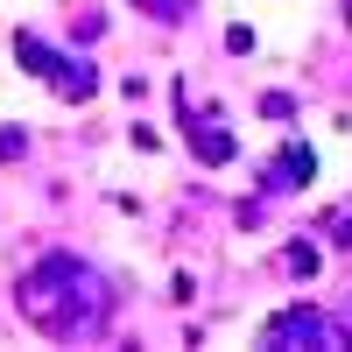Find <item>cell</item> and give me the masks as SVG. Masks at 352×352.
I'll use <instances>...</instances> for the list:
<instances>
[{
	"instance_id": "6da1fadb",
	"label": "cell",
	"mask_w": 352,
	"mask_h": 352,
	"mask_svg": "<svg viewBox=\"0 0 352 352\" xmlns=\"http://www.w3.org/2000/svg\"><path fill=\"white\" fill-rule=\"evenodd\" d=\"M14 303H21V317L43 338H92L106 324V310H113V289H106V275L92 268V261L43 254L36 268L14 282Z\"/></svg>"
},
{
	"instance_id": "7a4b0ae2",
	"label": "cell",
	"mask_w": 352,
	"mask_h": 352,
	"mask_svg": "<svg viewBox=\"0 0 352 352\" xmlns=\"http://www.w3.org/2000/svg\"><path fill=\"white\" fill-rule=\"evenodd\" d=\"M261 345H310V352H338V345H352V331L345 324H331L324 310H282V317H268L261 324Z\"/></svg>"
},
{
	"instance_id": "3957f363",
	"label": "cell",
	"mask_w": 352,
	"mask_h": 352,
	"mask_svg": "<svg viewBox=\"0 0 352 352\" xmlns=\"http://www.w3.org/2000/svg\"><path fill=\"white\" fill-rule=\"evenodd\" d=\"M310 176H317V155H310L303 141H296V148H282L268 169H261V190H268V197H282V190H303Z\"/></svg>"
},
{
	"instance_id": "277c9868",
	"label": "cell",
	"mask_w": 352,
	"mask_h": 352,
	"mask_svg": "<svg viewBox=\"0 0 352 352\" xmlns=\"http://www.w3.org/2000/svg\"><path fill=\"white\" fill-rule=\"evenodd\" d=\"M43 85H56L64 99H92V92H99V71L85 64V56H64V50H56V64H50Z\"/></svg>"
},
{
	"instance_id": "5b68a950",
	"label": "cell",
	"mask_w": 352,
	"mask_h": 352,
	"mask_svg": "<svg viewBox=\"0 0 352 352\" xmlns=\"http://www.w3.org/2000/svg\"><path fill=\"white\" fill-rule=\"evenodd\" d=\"M190 148H197V162H232V148H240V141H232V127H212V120H190Z\"/></svg>"
},
{
	"instance_id": "8992f818",
	"label": "cell",
	"mask_w": 352,
	"mask_h": 352,
	"mask_svg": "<svg viewBox=\"0 0 352 352\" xmlns=\"http://www.w3.org/2000/svg\"><path fill=\"white\" fill-rule=\"evenodd\" d=\"M289 275H317V247H310V240L289 247Z\"/></svg>"
},
{
	"instance_id": "52a82bcc",
	"label": "cell",
	"mask_w": 352,
	"mask_h": 352,
	"mask_svg": "<svg viewBox=\"0 0 352 352\" xmlns=\"http://www.w3.org/2000/svg\"><path fill=\"white\" fill-rule=\"evenodd\" d=\"M324 232H331V247H352V212H331Z\"/></svg>"
},
{
	"instance_id": "ba28073f",
	"label": "cell",
	"mask_w": 352,
	"mask_h": 352,
	"mask_svg": "<svg viewBox=\"0 0 352 352\" xmlns=\"http://www.w3.org/2000/svg\"><path fill=\"white\" fill-rule=\"evenodd\" d=\"M261 113H268V120H289V113H296V99H289V92H268V99H261Z\"/></svg>"
},
{
	"instance_id": "9c48e42d",
	"label": "cell",
	"mask_w": 352,
	"mask_h": 352,
	"mask_svg": "<svg viewBox=\"0 0 352 352\" xmlns=\"http://www.w3.org/2000/svg\"><path fill=\"white\" fill-rule=\"evenodd\" d=\"M21 148H28V134L21 127H0V155H21Z\"/></svg>"
},
{
	"instance_id": "30bf717a",
	"label": "cell",
	"mask_w": 352,
	"mask_h": 352,
	"mask_svg": "<svg viewBox=\"0 0 352 352\" xmlns=\"http://www.w3.org/2000/svg\"><path fill=\"white\" fill-rule=\"evenodd\" d=\"M345 14H352V0H345Z\"/></svg>"
}]
</instances>
